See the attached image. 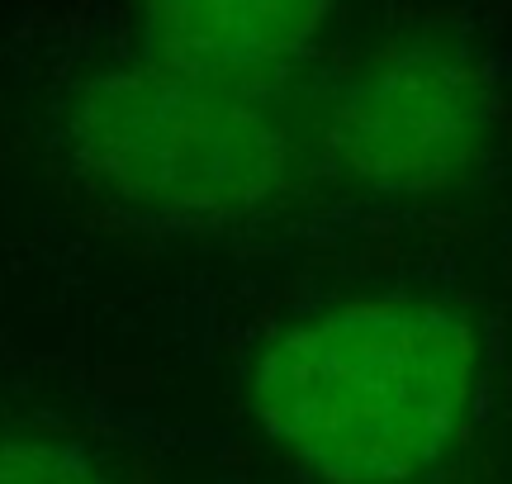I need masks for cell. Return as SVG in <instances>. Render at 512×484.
Wrapping results in <instances>:
<instances>
[{"label": "cell", "instance_id": "obj_5", "mask_svg": "<svg viewBox=\"0 0 512 484\" xmlns=\"http://www.w3.org/2000/svg\"><path fill=\"white\" fill-rule=\"evenodd\" d=\"M0 484H114L91 451L62 437L0 432Z\"/></svg>", "mask_w": 512, "mask_h": 484}, {"label": "cell", "instance_id": "obj_2", "mask_svg": "<svg viewBox=\"0 0 512 484\" xmlns=\"http://www.w3.org/2000/svg\"><path fill=\"white\" fill-rule=\"evenodd\" d=\"M62 148L105 205L171 228L256 219L290 190L299 157L271 86L176 67L147 48L76 86Z\"/></svg>", "mask_w": 512, "mask_h": 484}, {"label": "cell", "instance_id": "obj_1", "mask_svg": "<svg viewBox=\"0 0 512 484\" xmlns=\"http://www.w3.org/2000/svg\"><path fill=\"white\" fill-rule=\"evenodd\" d=\"M484 337L422 290L351 295L290 318L256 352L252 413L313 484H418L470 428Z\"/></svg>", "mask_w": 512, "mask_h": 484}, {"label": "cell", "instance_id": "obj_3", "mask_svg": "<svg viewBox=\"0 0 512 484\" xmlns=\"http://www.w3.org/2000/svg\"><path fill=\"white\" fill-rule=\"evenodd\" d=\"M498 124L494 81L475 57L441 38H399L332 86L318 148L347 186L422 200L475 181Z\"/></svg>", "mask_w": 512, "mask_h": 484}, {"label": "cell", "instance_id": "obj_4", "mask_svg": "<svg viewBox=\"0 0 512 484\" xmlns=\"http://www.w3.org/2000/svg\"><path fill=\"white\" fill-rule=\"evenodd\" d=\"M332 0H147V53L271 86L313 48Z\"/></svg>", "mask_w": 512, "mask_h": 484}]
</instances>
